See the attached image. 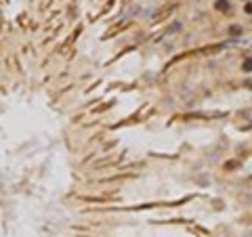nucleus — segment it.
Segmentation results:
<instances>
[{"instance_id":"f257e3e1","label":"nucleus","mask_w":252,"mask_h":237,"mask_svg":"<svg viewBox=\"0 0 252 237\" xmlns=\"http://www.w3.org/2000/svg\"><path fill=\"white\" fill-rule=\"evenodd\" d=\"M246 72H252V59L246 61Z\"/></svg>"}]
</instances>
